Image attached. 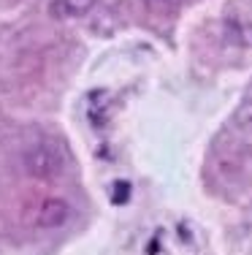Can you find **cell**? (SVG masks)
<instances>
[{"instance_id": "1", "label": "cell", "mask_w": 252, "mask_h": 255, "mask_svg": "<svg viewBox=\"0 0 252 255\" xmlns=\"http://www.w3.org/2000/svg\"><path fill=\"white\" fill-rule=\"evenodd\" d=\"M22 168H25L27 177L55 179L65 171V157L52 144H33L22 152Z\"/></svg>"}, {"instance_id": "2", "label": "cell", "mask_w": 252, "mask_h": 255, "mask_svg": "<svg viewBox=\"0 0 252 255\" xmlns=\"http://www.w3.org/2000/svg\"><path fill=\"white\" fill-rule=\"evenodd\" d=\"M71 215H74V209H71L68 201H63V198H46V201L38 206L35 223H38L41 228H60L71 220Z\"/></svg>"}, {"instance_id": "3", "label": "cell", "mask_w": 252, "mask_h": 255, "mask_svg": "<svg viewBox=\"0 0 252 255\" xmlns=\"http://www.w3.org/2000/svg\"><path fill=\"white\" fill-rule=\"evenodd\" d=\"M98 5V0H52L49 16L52 19H82Z\"/></svg>"}, {"instance_id": "4", "label": "cell", "mask_w": 252, "mask_h": 255, "mask_svg": "<svg viewBox=\"0 0 252 255\" xmlns=\"http://www.w3.org/2000/svg\"><path fill=\"white\" fill-rule=\"evenodd\" d=\"M233 125L242 128V130H250L252 128V98L242 101L236 106V112H233Z\"/></svg>"}, {"instance_id": "5", "label": "cell", "mask_w": 252, "mask_h": 255, "mask_svg": "<svg viewBox=\"0 0 252 255\" xmlns=\"http://www.w3.org/2000/svg\"><path fill=\"white\" fill-rule=\"evenodd\" d=\"M128 201H130V182H125V179L114 182V185H111V204L122 206Z\"/></svg>"}, {"instance_id": "6", "label": "cell", "mask_w": 252, "mask_h": 255, "mask_svg": "<svg viewBox=\"0 0 252 255\" xmlns=\"http://www.w3.org/2000/svg\"><path fill=\"white\" fill-rule=\"evenodd\" d=\"M182 3L184 0H147V5L155 14H171V11H176Z\"/></svg>"}, {"instance_id": "7", "label": "cell", "mask_w": 252, "mask_h": 255, "mask_svg": "<svg viewBox=\"0 0 252 255\" xmlns=\"http://www.w3.org/2000/svg\"><path fill=\"white\" fill-rule=\"evenodd\" d=\"M242 171H244V177L252 179V149H247L244 152V166H242Z\"/></svg>"}]
</instances>
